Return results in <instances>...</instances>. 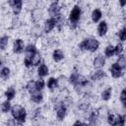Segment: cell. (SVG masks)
Returning <instances> with one entry per match:
<instances>
[{"label":"cell","mask_w":126,"mask_h":126,"mask_svg":"<svg viewBox=\"0 0 126 126\" xmlns=\"http://www.w3.org/2000/svg\"><path fill=\"white\" fill-rule=\"evenodd\" d=\"M99 47V41L95 39L94 37H87L84 38L80 44L79 48L82 51H90V52H94L98 49Z\"/></svg>","instance_id":"cell-1"},{"label":"cell","mask_w":126,"mask_h":126,"mask_svg":"<svg viewBox=\"0 0 126 126\" xmlns=\"http://www.w3.org/2000/svg\"><path fill=\"white\" fill-rule=\"evenodd\" d=\"M68 82L70 84H72L76 89L77 88H86L88 85H90L89 80L83 76L82 74L78 73V72H73L68 79Z\"/></svg>","instance_id":"cell-2"},{"label":"cell","mask_w":126,"mask_h":126,"mask_svg":"<svg viewBox=\"0 0 126 126\" xmlns=\"http://www.w3.org/2000/svg\"><path fill=\"white\" fill-rule=\"evenodd\" d=\"M81 16H82V9H81V7L79 5L73 6V8L71 9V11L69 13V17H68L70 28H72V29H76L77 28L78 23L80 22Z\"/></svg>","instance_id":"cell-3"},{"label":"cell","mask_w":126,"mask_h":126,"mask_svg":"<svg viewBox=\"0 0 126 126\" xmlns=\"http://www.w3.org/2000/svg\"><path fill=\"white\" fill-rule=\"evenodd\" d=\"M11 115L12 117L20 122V123H25L26 122V119H27V110L24 106L20 105V104H15L12 106V109H11Z\"/></svg>","instance_id":"cell-4"},{"label":"cell","mask_w":126,"mask_h":126,"mask_svg":"<svg viewBox=\"0 0 126 126\" xmlns=\"http://www.w3.org/2000/svg\"><path fill=\"white\" fill-rule=\"evenodd\" d=\"M67 106L65 105V103L62 101V102H59L56 104L55 106V114H56V118L58 121H63L64 118L66 117L67 115Z\"/></svg>","instance_id":"cell-5"},{"label":"cell","mask_w":126,"mask_h":126,"mask_svg":"<svg viewBox=\"0 0 126 126\" xmlns=\"http://www.w3.org/2000/svg\"><path fill=\"white\" fill-rule=\"evenodd\" d=\"M61 9L62 8H61L59 2L58 1H53V2H51L49 4L48 9H47V12H48V14H49V16L51 18H55L56 16H58V15L61 14Z\"/></svg>","instance_id":"cell-6"},{"label":"cell","mask_w":126,"mask_h":126,"mask_svg":"<svg viewBox=\"0 0 126 126\" xmlns=\"http://www.w3.org/2000/svg\"><path fill=\"white\" fill-rule=\"evenodd\" d=\"M8 4L10 5L12 12L15 16H18L21 14L22 9H23V1L21 0H10L8 1Z\"/></svg>","instance_id":"cell-7"},{"label":"cell","mask_w":126,"mask_h":126,"mask_svg":"<svg viewBox=\"0 0 126 126\" xmlns=\"http://www.w3.org/2000/svg\"><path fill=\"white\" fill-rule=\"evenodd\" d=\"M57 26V22H56V19L55 18H48L44 21V24H43V32L45 33H49L50 32L53 31V29Z\"/></svg>","instance_id":"cell-8"},{"label":"cell","mask_w":126,"mask_h":126,"mask_svg":"<svg viewBox=\"0 0 126 126\" xmlns=\"http://www.w3.org/2000/svg\"><path fill=\"white\" fill-rule=\"evenodd\" d=\"M109 70H110V74H111L112 78H114V79H118L123 75V69L120 67V65L117 62L112 63Z\"/></svg>","instance_id":"cell-9"},{"label":"cell","mask_w":126,"mask_h":126,"mask_svg":"<svg viewBox=\"0 0 126 126\" xmlns=\"http://www.w3.org/2000/svg\"><path fill=\"white\" fill-rule=\"evenodd\" d=\"M25 48H26L25 42H24V40H23L22 38H16V39L14 40V42H13V47H12L14 53L20 54V53H22V52L24 51Z\"/></svg>","instance_id":"cell-10"},{"label":"cell","mask_w":126,"mask_h":126,"mask_svg":"<svg viewBox=\"0 0 126 126\" xmlns=\"http://www.w3.org/2000/svg\"><path fill=\"white\" fill-rule=\"evenodd\" d=\"M105 65V57L101 54H98L97 56H95L93 60V66L94 68H95L96 70L101 69L103 66Z\"/></svg>","instance_id":"cell-11"},{"label":"cell","mask_w":126,"mask_h":126,"mask_svg":"<svg viewBox=\"0 0 126 126\" xmlns=\"http://www.w3.org/2000/svg\"><path fill=\"white\" fill-rule=\"evenodd\" d=\"M106 77V73L101 70V69H98V70H95L94 71L91 76H90V79L93 81V82H97V81H100L102 79H104Z\"/></svg>","instance_id":"cell-12"},{"label":"cell","mask_w":126,"mask_h":126,"mask_svg":"<svg viewBox=\"0 0 126 126\" xmlns=\"http://www.w3.org/2000/svg\"><path fill=\"white\" fill-rule=\"evenodd\" d=\"M98 119H99V113L97 110H94L90 113L89 117H88V122L91 126H96L97 125V122H98Z\"/></svg>","instance_id":"cell-13"},{"label":"cell","mask_w":126,"mask_h":126,"mask_svg":"<svg viewBox=\"0 0 126 126\" xmlns=\"http://www.w3.org/2000/svg\"><path fill=\"white\" fill-rule=\"evenodd\" d=\"M96 31H97V34H98L99 36H101V37L104 36V35L107 33V32H108V25H107V23H106L105 21L99 22Z\"/></svg>","instance_id":"cell-14"},{"label":"cell","mask_w":126,"mask_h":126,"mask_svg":"<svg viewBox=\"0 0 126 126\" xmlns=\"http://www.w3.org/2000/svg\"><path fill=\"white\" fill-rule=\"evenodd\" d=\"M30 95H31V100L32 102H34V103H40L42 101V99H43L42 93L40 91H37V90H35L34 92L31 93Z\"/></svg>","instance_id":"cell-15"},{"label":"cell","mask_w":126,"mask_h":126,"mask_svg":"<svg viewBox=\"0 0 126 126\" xmlns=\"http://www.w3.org/2000/svg\"><path fill=\"white\" fill-rule=\"evenodd\" d=\"M38 51H37V48L34 44L32 43H30L26 46L25 48V53H26V57H32L33 56L34 54H36Z\"/></svg>","instance_id":"cell-16"},{"label":"cell","mask_w":126,"mask_h":126,"mask_svg":"<svg viewBox=\"0 0 126 126\" xmlns=\"http://www.w3.org/2000/svg\"><path fill=\"white\" fill-rule=\"evenodd\" d=\"M52 59L56 63L62 61L64 59V52L61 49H54L52 52Z\"/></svg>","instance_id":"cell-17"},{"label":"cell","mask_w":126,"mask_h":126,"mask_svg":"<svg viewBox=\"0 0 126 126\" xmlns=\"http://www.w3.org/2000/svg\"><path fill=\"white\" fill-rule=\"evenodd\" d=\"M101 17H102V12H101L100 9L96 8V9L93 10V12L91 14V18H92V21L94 23H98L100 21Z\"/></svg>","instance_id":"cell-18"},{"label":"cell","mask_w":126,"mask_h":126,"mask_svg":"<svg viewBox=\"0 0 126 126\" xmlns=\"http://www.w3.org/2000/svg\"><path fill=\"white\" fill-rule=\"evenodd\" d=\"M48 73H49V69H48V67L44 63H42V64H40L38 66V68H37V75H38V77H40V78L46 77L48 75Z\"/></svg>","instance_id":"cell-19"},{"label":"cell","mask_w":126,"mask_h":126,"mask_svg":"<svg viewBox=\"0 0 126 126\" xmlns=\"http://www.w3.org/2000/svg\"><path fill=\"white\" fill-rule=\"evenodd\" d=\"M111 96H112V88H111V87L106 88V89L103 90V91L101 92V94H100V98H101L102 100H104V101L109 100V99L111 98Z\"/></svg>","instance_id":"cell-20"},{"label":"cell","mask_w":126,"mask_h":126,"mask_svg":"<svg viewBox=\"0 0 126 126\" xmlns=\"http://www.w3.org/2000/svg\"><path fill=\"white\" fill-rule=\"evenodd\" d=\"M46 86L48 88V90L50 91H54L58 86H59V82H58V79L54 78V77H50L46 83Z\"/></svg>","instance_id":"cell-21"},{"label":"cell","mask_w":126,"mask_h":126,"mask_svg":"<svg viewBox=\"0 0 126 126\" xmlns=\"http://www.w3.org/2000/svg\"><path fill=\"white\" fill-rule=\"evenodd\" d=\"M4 95H5L6 99L9 100V101H11L12 99H14L15 96H16V90H15V88H14V87H9V88L5 91Z\"/></svg>","instance_id":"cell-22"},{"label":"cell","mask_w":126,"mask_h":126,"mask_svg":"<svg viewBox=\"0 0 126 126\" xmlns=\"http://www.w3.org/2000/svg\"><path fill=\"white\" fill-rule=\"evenodd\" d=\"M104 55L105 57H112L113 55H115V50H114V46L112 44H108L105 48H104Z\"/></svg>","instance_id":"cell-23"},{"label":"cell","mask_w":126,"mask_h":126,"mask_svg":"<svg viewBox=\"0 0 126 126\" xmlns=\"http://www.w3.org/2000/svg\"><path fill=\"white\" fill-rule=\"evenodd\" d=\"M9 39H10V37L8 35H2L1 36V38H0V49L2 51H4L6 49V47L8 46Z\"/></svg>","instance_id":"cell-24"},{"label":"cell","mask_w":126,"mask_h":126,"mask_svg":"<svg viewBox=\"0 0 126 126\" xmlns=\"http://www.w3.org/2000/svg\"><path fill=\"white\" fill-rule=\"evenodd\" d=\"M10 73H11L10 68L7 67V66H3L1 68V71H0V76L3 80H7L10 77Z\"/></svg>","instance_id":"cell-25"},{"label":"cell","mask_w":126,"mask_h":126,"mask_svg":"<svg viewBox=\"0 0 126 126\" xmlns=\"http://www.w3.org/2000/svg\"><path fill=\"white\" fill-rule=\"evenodd\" d=\"M12 109V105H11V102L9 100H4L2 103H1V111L2 113H7L9 111H11Z\"/></svg>","instance_id":"cell-26"},{"label":"cell","mask_w":126,"mask_h":126,"mask_svg":"<svg viewBox=\"0 0 126 126\" xmlns=\"http://www.w3.org/2000/svg\"><path fill=\"white\" fill-rule=\"evenodd\" d=\"M31 60H32V66H39L40 62H41V55L39 52H37L36 54H34L33 56L31 57Z\"/></svg>","instance_id":"cell-27"},{"label":"cell","mask_w":126,"mask_h":126,"mask_svg":"<svg viewBox=\"0 0 126 126\" xmlns=\"http://www.w3.org/2000/svg\"><path fill=\"white\" fill-rule=\"evenodd\" d=\"M125 123H126V115L117 114L116 115V126H125Z\"/></svg>","instance_id":"cell-28"},{"label":"cell","mask_w":126,"mask_h":126,"mask_svg":"<svg viewBox=\"0 0 126 126\" xmlns=\"http://www.w3.org/2000/svg\"><path fill=\"white\" fill-rule=\"evenodd\" d=\"M26 90H27L30 94L32 93V92H34V91L36 90V88H35V81H33V80L29 81V82L27 83V85H26Z\"/></svg>","instance_id":"cell-29"},{"label":"cell","mask_w":126,"mask_h":126,"mask_svg":"<svg viewBox=\"0 0 126 126\" xmlns=\"http://www.w3.org/2000/svg\"><path fill=\"white\" fill-rule=\"evenodd\" d=\"M106 121H107V124L109 126H116V115H114L112 113H109L107 115Z\"/></svg>","instance_id":"cell-30"},{"label":"cell","mask_w":126,"mask_h":126,"mask_svg":"<svg viewBox=\"0 0 126 126\" xmlns=\"http://www.w3.org/2000/svg\"><path fill=\"white\" fill-rule=\"evenodd\" d=\"M119 65H120V67L122 68V69H124V68H126V55H119L118 56V59H117V61H116Z\"/></svg>","instance_id":"cell-31"},{"label":"cell","mask_w":126,"mask_h":126,"mask_svg":"<svg viewBox=\"0 0 126 126\" xmlns=\"http://www.w3.org/2000/svg\"><path fill=\"white\" fill-rule=\"evenodd\" d=\"M44 87H45V82H44L43 79H38V80L35 81V88H36L37 91L41 92L44 89Z\"/></svg>","instance_id":"cell-32"},{"label":"cell","mask_w":126,"mask_h":126,"mask_svg":"<svg viewBox=\"0 0 126 126\" xmlns=\"http://www.w3.org/2000/svg\"><path fill=\"white\" fill-rule=\"evenodd\" d=\"M118 38H119L120 41H125L126 40V27H123L121 30H119Z\"/></svg>","instance_id":"cell-33"},{"label":"cell","mask_w":126,"mask_h":126,"mask_svg":"<svg viewBox=\"0 0 126 126\" xmlns=\"http://www.w3.org/2000/svg\"><path fill=\"white\" fill-rule=\"evenodd\" d=\"M119 99L121 101V103L123 104V107L126 108V89H123L120 93V95H119Z\"/></svg>","instance_id":"cell-34"},{"label":"cell","mask_w":126,"mask_h":126,"mask_svg":"<svg viewBox=\"0 0 126 126\" xmlns=\"http://www.w3.org/2000/svg\"><path fill=\"white\" fill-rule=\"evenodd\" d=\"M114 50H115V55H117V56L121 55L122 51L124 50V46H123V44H122L121 42L117 43V44L114 46Z\"/></svg>","instance_id":"cell-35"},{"label":"cell","mask_w":126,"mask_h":126,"mask_svg":"<svg viewBox=\"0 0 126 126\" xmlns=\"http://www.w3.org/2000/svg\"><path fill=\"white\" fill-rule=\"evenodd\" d=\"M78 108L82 111H87L89 108H90V102L89 101H82L79 105H78Z\"/></svg>","instance_id":"cell-36"},{"label":"cell","mask_w":126,"mask_h":126,"mask_svg":"<svg viewBox=\"0 0 126 126\" xmlns=\"http://www.w3.org/2000/svg\"><path fill=\"white\" fill-rule=\"evenodd\" d=\"M6 126H23V123H20L13 118V119H8L6 121Z\"/></svg>","instance_id":"cell-37"},{"label":"cell","mask_w":126,"mask_h":126,"mask_svg":"<svg viewBox=\"0 0 126 126\" xmlns=\"http://www.w3.org/2000/svg\"><path fill=\"white\" fill-rule=\"evenodd\" d=\"M24 65H25L27 68H31V67H32L31 57H25V59H24Z\"/></svg>","instance_id":"cell-38"},{"label":"cell","mask_w":126,"mask_h":126,"mask_svg":"<svg viewBox=\"0 0 126 126\" xmlns=\"http://www.w3.org/2000/svg\"><path fill=\"white\" fill-rule=\"evenodd\" d=\"M39 114H40V108H35L33 111H32V118L33 119H36L39 117Z\"/></svg>","instance_id":"cell-39"},{"label":"cell","mask_w":126,"mask_h":126,"mask_svg":"<svg viewBox=\"0 0 126 126\" xmlns=\"http://www.w3.org/2000/svg\"><path fill=\"white\" fill-rule=\"evenodd\" d=\"M72 126H83V122L81 121V120H76L74 123H73V125Z\"/></svg>","instance_id":"cell-40"},{"label":"cell","mask_w":126,"mask_h":126,"mask_svg":"<svg viewBox=\"0 0 126 126\" xmlns=\"http://www.w3.org/2000/svg\"><path fill=\"white\" fill-rule=\"evenodd\" d=\"M119 5H120V7H124V6H126V0H120L119 1Z\"/></svg>","instance_id":"cell-41"},{"label":"cell","mask_w":126,"mask_h":126,"mask_svg":"<svg viewBox=\"0 0 126 126\" xmlns=\"http://www.w3.org/2000/svg\"><path fill=\"white\" fill-rule=\"evenodd\" d=\"M83 126H91L89 123H83Z\"/></svg>","instance_id":"cell-42"},{"label":"cell","mask_w":126,"mask_h":126,"mask_svg":"<svg viewBox=\"0 0 126 126\" xmlns=\"http://www.w3.org/2000/svg\"><path fill=\"white\" fill-rule=\"evenodd\" d=\"M124 49H125V51H126V46H125V48H124Z\"/></svg>","instance_id":"cell-43"}]
</instances>
